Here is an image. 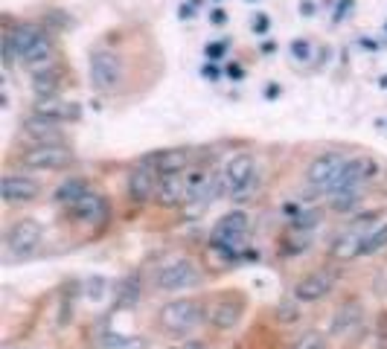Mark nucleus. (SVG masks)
Instances as JSON below:
<instances>
[{
    "instance_id": "24",
    "label": "nucleus",
    "mask_w": 387,
    "mask_h": 349,
    "mask_svg": "<svg viewBox=\"0 0 387 349\" xmlns=\"http://www.w3.org/2000/svg\"><path fill=\"white\" fill-rule=\"evenodd\" d=\"M335 212H355L361 207V192L358 189H344V192H335V198L329 201Z\"/></svg>"
},
{
    "instance_id": "11",
    "label": "nucleus",
    "mask_w": 387,
    "mask_h": 349,
    "mask_svg": "<svg viewBox=\"0 0 387 349\" xmlns=\"http://www.w3.org/2000/svg\"><path fill=\"white\" fill-rule=\"evenodd\" d=\"M158 181H161V172L151 169L146 163H140L137 169H131L128 174V198L134 204H146V201H154V192H158Z\"/></svg>"
},
{
    "instance_id": "34",
    "label": "nucleus",
    "mask_w": 387,
    "mask_h": 349,
    "mask_svg": "<svg viewBox=\"0 0 387 349\" xmlns=\"http://www.w3.org/2000/svg\"><path fill=\"white\" fill-rule=\"evenodd\" d=\"M201 76H204V79H212V82H219V79H222V67H219L216 62H207V64L201 67Z\"/></svg>"
},
{
    "instance_id": "40",
    "label": "nucleus",
    "mask_w": 387,
    "mask_h": 349,
    "mask_svg": "<svg viewBox=\"0 0 387 349\" xmlns=\"http://www.w3.org/2000/svg\"><path fill=\"white\" fill-rule=\"evenodd\" d=\"M178 349H204V343H196V341H189V343H184V346H178Z\"/></svg>"
},
{
    "instance_id": "17",
    "label": "nucleus",
    "mask_w": 387,
    "mask_h": 349,
    "mask_svg": "<svg viewBox=\"0 0 387 349\" xmlns=\"http://www.w3.org/2000/svg\"><path fill=\"white\" fill-rule=\"evenodd\" d=\"M189 160H192V154L186 149H166V151L146 154L140 163L158 169L161 174H169V172H186L189 169Z\"/></svg>"
},
{
    "instance_id": "13",
    "label": "nucleus",
    "mask_w": 387,
    "mask_h": 349,
    "mask_svg": "<svg viewBox=\"0 0 387 349\" xmlns=\"http://www.w3.org/2000/svg\"><path fill=\"white\" fill-rule=\"evenodd\" d=\"M24 134L29 143H64L62 137V128H59V120H50V116L32 111L27 120H24Z\"/></svg>"
},
{
    "instance_id": "20",
    "label": "nucleus",
    "mask_w": 387,
    "mask_h": 349,
    "mask_svg": "<svg viewBox=\"0 0 387 349\" xmlns=\"http://www.w3.org/2000/svg\"><path fill=\"white\" fill-rule=\"evenodd\" d=\"M32 111L50 116V120H59V123H64V120H76V116H79V108H76L73 102H62L59 96H53V100H38Z\"/></svg>"
},
{
    "instance_id": "30",
    "label": "nucleus",
    "mask_w": 387,
    "mask_h": 349,
    "mask_svg": "<svg viewBox=\"0 0 387 349\" xmlns=\"http://www.w3.org/2000/svg\"><path fill=\"white\" fill-rule=\"evenodd\" d=\"M280 323H294L297 317H300V312H297V306L294 303H283V306H277V315H274Z\"/></svg>"
},
{
    "instance_id": "18",
    "label": "nucleus",
    "mask_w": 387,
    "mask_h": 349,
    "mask_svg": "<svg viewBox=\"0 0 387 349\" xmlns=\"http://www.w3.org/2000/svg\"><path fill=\"white\" fill-rule=\"evenodd\" d=\"M62 90V70L59 67H47L41 73H32V93L35 100H53V96H59Z\"/></svg>"
},
{
    "instance_id": "7",
    "label": "nucleus",
    "mask_w": 387,
    "mask_h": 349,
    "mask_svg": "<svg viewBox=\"0 0 387 349\" xmlns=\"http://www.w3.org/2000/svg\"><path fill=\"white\" fill-rule=\"evenodd\" d=\"M41 236H44V227L38 224L35 219H21L15 221L9 230H6V254L9 256H29L32 250L41 245Z\"/></svg>"
},
{
    "instance_id": "8",
    "label": "nucleus",
    "mask_w": 387,
    "mask_h": 349,
    "mask_svg": "<svg viewBox=\"0 0 387 349\" xmlns=\"http://www.w3.org/2000/svg\"><path fill=\"white\" fill-rule=\"evenodd\" d=\"M379 174V163L373 158H364V154H358V158H346L341 174L335 178V184L329 186V192H344V189H358L361 184H367L370 178H376Z\"/></svg>"
},
{
    "instance_id": "35",
    "label": "nucleus",
    "mask_w": 387,
    "mask_h": 349,
    "mask_svg": "<svg viewBox=\"0 0 387 349\" xmlns=\"http://www.w3.org/2000/svg\"><path fill=\"white\" fill-rule=\"evenodd\" d=\"M318 224V216H315V212H303V216H297L294 221H292V227H315Z\"/></svg>"
},
{
    "instance_id": "23",
    "label": "nucleus",
    "mask_w": 387,
    "mask_h": 349,
    "mask_svg": "<svg viewBox=\"0 0 387 349\" xmlns=\"http://www.w3.org/2000/svg\"><path fill=\"white\" fill-rule=\"evenodd\" d=\"M117 303H120V306H134V303H140V277H137V274H128V277L120 282Z\"/></svg>"
},
{
    "instance_id": "9",
    "label": "nucleus",
    "mask_w": 387,
    "mask_h": 349,
    "mask_svg": "<svg viewBox=\"0 0 387 349\" xmlns=\"http://www.w3.org/2000/svg\"><path fill=\"white\" fill-rule=\"evenodd\" d=\"M344 163H346V158H344V154H338V151L318 154V158H315L312 163H308V169H306V181H308V186L329 192V186H332L335 178L341 174Z\"/></svg>"
},
{
    "instance_id": "39",
    "label": "nucleus",
    "mask_w": 387,
    "mask_h": 349,
    "mask_svg": "<svg viewBox=\"0 0 387 349\" xmlns=\"http://www.w3.org/2000/svg\"><path fill=\"white\" fill-rule=\"evenodd\" d=\"M265 96H268V100H274V96H280V88H277V85H268Z\"/></svg>"
},
{
    "instance_id": "10",
    "label": "nucleus",
    "mask_w": 387,
    "mask_h": 349,
    "mask_svg": "<svg viewBox=\"0 0 387 349\" xmlns=\"http://www.w3.org/2000/svg\"><path fill=\"white\" fill-rule=\"evenodd\" d=\"M196 282H198V268L189 259H175L158 271V285L163 291H181V288H189Z\"/></svg>"
},
{
    "instance_id": "2",
    "label": "nucleus",
    "mask_w": 387,
    "mask_h": 349,
    "mask_svg": "<svg viewBox=\"0 0 387 349\" xmlns=\"http://www.w3.org/2000/svg\"><path fill=\"white\" fill-rule=\"evenodd\" d=\"M247 216L242 210H233V212H227V216H222L216 221V227H212L210 233V247L216 250L219 256L224 259H236L239 254V247L245 245V236H247Z\"/></svg>"
},
{
    "instance_id": "27",
    "label": "nucleus",
    "mask_w": 387,
    "mask_h": 349,
    "mask_svg": "<svg viewBox=\"0 0 387 349\" xmlns=\"http://www.w3.org/2000/svg\"><path fill=\"white\" fill-rule=\"evenodd\" d=\"M292 349H326V335L318 332V329H308L292 343Z\"/></svg>"
},
{
    "instance_id": "4",
    "label": "nucleus",
    "mask_w": 387,
    "mask_h": 349,
    "mask_svg": "<svg viewBox=\"0 0 387 349\" xmlns=\"http://www.w3.org/2000/svg\"><path fill=\"white\" fill-rule=\"evenodd\" d=\"M18 163L24 169H38V172H53L64 169L73 163V151L64 143H32L27 151L18 154Z\"/></svg>"
},
{
    "instance_id": "12",
    "label": "nucleus",
    "mask_w": 387,
    "mask_h": 349,
    "mask_svg": "<svg viewBox=\"0 0 387 349\" xmlns=\"http://www.w3.org/2000/svg\"><path fill=\"white\" fill-rule=\"evenodd\" d=\"M0 189H4V201L6 204H27V201H35L38 192H41V186H38L35 178H29V174H4V184H0Z\"/></svg>"
},
{
    "instance_id": "29",
    "label": "nucleus",
    "mask_w": 387,
    "mask_h": 349,
    "mask_svg": "<svg viewBox=\"0 0 387 349\" xmlns=\"http://www.w3.org/2000/svg\"><path fill=\"white\" fill-rule=\"evenodd\" d=\"M105 294V277H93L85 282V297L88 300H102Z\"/></svg>"
},
{
    "instance_id": "36",
    "label": "nucleus",
    "mask_w": 387,
    "mask_h": 349,
    "mask_svg": "<svg viewBox=\"0 0 387 349\" xmlns=\"http://www.w3.org/2000/svg\"><path fill=\"white\" fill-rule=\"evenodd\" d=\"M318 9H320V6H318V0H300V12H303L306 18H315Z\"/></svg>"
},
{
    "instance_id": "33",
    "label": "nucleus",
    "mask_w": 387,
    "mask_h": 349,
    "mask_svg": "<svg viewBox=\"0 0 387 349\" xmlns=\"http://www.w3.org/2000/svg\"><path fill=\"white\" fill-rule=\"evenodd\" d=\"M350 15H353V0H338L335 15H332V21H335V24H344Z\"/></svg>"
},
{
    "instance_id": "38",
    "label": "nucleus",
    "mask_w": 387,
    "mask_h": 349,
    "mask_svg": "<svg viewBox=\"0 0 387 349\" xmlns=\"http://www.w3.org/2000/svg\"><path fill=\"white\" fill-rule=\"evenodd\" d=\"M210 21H212V24H224V21H227V15H224V9H212V15H210Z\"/></svg>"
},
{
    "instance_id": "26",
    "label": "nucleus",
    "mask_w": 387,
    "mask_h": 349,
    "mask_svg": "<svg viewBox=\"0 0 387 349\" xmlns=\"http://www.w3.org/2000/svg\"><path fill=\"white\" fill-rule=\"evenodd\" d=\"M288 53H292V58L297 64H312L315 58V44L308 41V38H294L292 44H288Z\"/></svg>"
},
{
    "instance_id": "22",
    "label": "nucleus",
    "mask_w": 387,
    "mask_h": 349,
    "mask_svg": "<svg viewBox=\"0 0 387 349\" xmlns=\"http://www.w3.org/2000/svg\"><path fill=\"white\" fill-rule=\"evenodd\" d=\"M384 247H387V221H384L381 227H376L370 236L361 239L358 256H373V254H379V250H384Z\"/></svg>"
},
{
    "instance_id": "5",
    "label": "nucleus",
    "mask_w": 387,
    "mask_h": 349,
    "mask_svg": "<svg viewBox=\"0 0 387 349\" xmlns=\"http://www.w3.org/2000/svg\"><path fill=\"white\" fill-rule=\"evenodd\" d=\"M222 174H224L227 196L233 198V201H245V196L257 184V163H254L250 154H233V158L224 163Z\"/></svg>"
},
{
    "instance_id": "37",
    "label": "nucleus",
    "mask_w": 387,
    "mask_h": 349,
    "mask_svg": "<svg viewBox=\"0 0 387 349\" xmlns=\"http://www.w3.org/2000/svg\"><path fill=\"white\" fill-rule=\"evenodd\" d=\"M227 76H230V79H242V76H245V67H242V64H227Z\"/></svg>"
},
{
    "instance_id": "32",
    "label": "nucleus",
    "mask_w": 387,
    "mask_h": 349,
    "mask_svg": "<svg viewBox=\"0 0 387 349\" xmlns=\"http://www.w3.org/2000/svg\"><path fill=\"white\" fill-rule=\"evenodd\" d=\"M250 29H254L257 35H268V29H271V18H268L265 12H257V15H254V21H250Z\"/></svg>"
},
{
    "instance_id": "14",
    "label": "nucleus",
    "mask_w": 387,
    "mask_h": 349,
    "mask_svg": "<svg viewBox=\"0 0 387 349\" xmlns=\"http://www.w3.org/2000/svg\"><path fill=\"white\" fill-rule=\"evenodd\" d=\"M332 285H335L332 274H326V271H315V274L303 277L294 285V300L297 303H318V300H323L329 294V291H332Z\"/></svg>"
},
{
    "instance_id": "28",
    "label": "nucleus",
    "mask_w": 387,
    "mask_h": 349,
    "mask_svg": "<svg viewBox=\"0 0 387 349\" xmlns=\"http://www.w3.org/2000/svg\"><path fill=\"white\" fill-rule=\"evenodd\" d=\"M227 47H230V41H227V38H219V41H210V44L204 47L207 62H222V58L227 55Z\"/></svg>"
},
{
    "instance_id": "1",
    "label": "nucleus",
    "mask_w": 387,
    "mask_h": 349,
    "mask_svg": "<svg viewBox=\"0 0 387 349\" xmlns=\"http://www.w3.org/2000/svg\"><path fill=\"white\" fill-rule=\"evenodd\" d=\"M53 41L50 35L35 27V24H18V27H6L4 32V64L6 70H12L15 62H21L29 73H41L47 67H53Z\"/></svg>"
},
{
    "instance_id": "3",
    "label": "nucleus",
    "mask_w": 387,
    "mask_h": 349,
    "mask_svg": "<svg viewBox=\"0 0 387 349\" xmlns=\"http://www.w3.org/2000/svg\"><path fill=\"white\" fill-rule=\"evenodd\" d=\"M204 320V306L198 300H172L161 308V326L172 335H186Z\"/></svg>"
},
{
    "instance_id": "19",
    "label": "nucleus",
    "mask_w": 387,
    "mask_h": 349,
    "mask_svg": "<svg viewBox=\"0 0 387 349\" xmlns=\"http://www.w3.org/2000/svg\"><path fill=\"white\" fill-rule=\"evenodd\" d=\"M210 323L216 326V329H222V332H227V329H233L236 323H239V317H242V306L239 303H233V300H222V303H216L210 308Z\"/></svg>"
},
{
    "instance_id": "25",
    "label": "nucleus",
    "mask_w": 387,
    "mask_h": 349,
    "mask_svg": "<svg viewBox=\"0 0 387 349\" xmlns=\"http://www.w3.org/2000/svg\"><path fill=\"white\" fill-rule=\"evenodd\" d=\"M358 320H361V308H358V306H344L341 312H338V317H335L332 332H335V335H341V332H350V329H353Z\"/></svg>"
},
{
    "instance_id": "15",
    "label": "nucleus",
    "mask_w": 387,
    "mask_h": 349,
    "mask_svg": "<svg viewBox=\"0 0 387 349\" xmlns=\"http://www.w3.org/2000/svg\"><path fill=\"white\" fill-rule=\"evenodd\" d=\"M154 201H158L161 207H181V204H186V174L184 172L161 174Z\"/></svg>"
},
{
    "instance_id": "21",
    "label": "nucleus",
    "mask_w": 387,
    "mask_h": 349,
    "mask_svg": "<svg viewBox=\"0 0 387 349\" xmlns=\"http://www.w3.org/2000/svg\"><path fill=\"white\" fill-rule=\"evenodd\" d=\"M85 192H88V184H85L82 178H64L59 186H55V192H53V201L70 210L76 201H79V198L85 196Z\"/></svg>"
},
{
    "instance_id": "6",
    "label": "nucleus",
    "mask_w": 387,
    "mask_h": 349,
    "mask_svg": "<svg viewBox=\"0 0 387 349\" xmlns=\"http://www.w3.org/2000/svg\"><path fill=\"white\" fill-rule=\"evenodd\" d=\"M88 70H90V85L100 93L117 90L120 82H123V64L111 50H93Z\"/></svg>"
},
{
    "instance_id": "31",
    "label": "nucleus",
    "mask_w": 387,
    "mask_h": 349,
    "mask_svg": "<svg viewBox=\"0 0 387 349\" xmlns=\"http://www.w3.org/2000/svg\"><path fill=\"white\" fill-rule=\"evenodd\" d=\"M201 6H204V0H184L181 9H178L181 21H192V18L198 15V9H201Z\"/></svg>"
},
{
    "instance_id": "16",
    "label": "nucleus",
    "mask_w": 387,
    "mask_h": 349,
    "mask_svg": "<svg viewBox=\"0 0 387 349\" xmlns=\"http://www.w3.org/2000/svg\"><path fill=\"white\" fill-rule=\"evenodd\" d=\"M70 216L82 224H96V221H105L108 219V201L100 196V192H85V196L70 207Z\"/></svg>"
}]
</instances>
